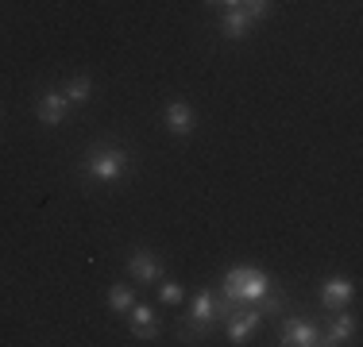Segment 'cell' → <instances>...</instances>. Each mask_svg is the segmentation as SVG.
<instances>
[{
  "instance_id": "9c48e42d",
  "label": "cell",
  "mask_w": 363,
  "mask_h": 347,
  "mask_svg": "<svg viewBox=\"0 0 363 347\" xmlns=\"http://www.w3.org/2000/svg\"><path fill=\"white\" fill-rule=\"evenodd\" d=\"M128 324H132L135 340H155V336H159V317H155V305H132V309H128Z\"/></svg>"
},
{
  "instance_id": "3957f363",
  "label": "cell",
  "mask_w": 363,
  "mask_h": 347,
  "mask_svg": "<svg viewBox=\"0 0 363 347\" xmlns=\"http://www.w3.org/2000/svg\"><path fill=\"white\" fill-rule=\"evenodd\" d=\"M213 301H217L213 290H197L194 293V301H189V309H186V320H182V336H186L189 343H197L213 324H217V320H213Z\"/></svg>"
},
{
  "instance_id": "9a60e30c",
  "label": "cell",
  "mask_w": 363,
  "mask_h": 347,
  "mask_svg": "<svg viewBox=\"0 0 363 347\" xmlns=\"http://www.w3.org/2000/svg\"><path fill=\"white\" fill-rule=\"evenodd\" d=\"M159 301H162V305H182V301H186V290H182L178 282H162Z\"/></svg>"
},
{
  "instance_id": "4fadbf2b",
  "label": "cell",
  "mask_w": 363,
  "mask_h": 347,
  "mask_svg": "<svg viewBox=\"0 0 363 347\" xmlns=\"http://www.w3.org/2000/svg\"><path fill=\"white\" fill-rule=\"evenodd\" d=\"M62 93H66V101H70V104H85L93 97V77H74Z\"/></svg>"
},
{
  "instance_id": "5bb4252c",
  "label": "cell",
  "mask_w": 363,
  "mask_h": 347,
  "mask_svg": "<svg viewBox=\"0 0 363 347\" xmlns=\"http://www.w3.org/2000/svg\"><path fill=\"white\" fill-rule=\"evenodd\" d=\"M132 305H135V297H132V290H128L124 282L108 290V309H112V312H120V317H124V312L132 309Z\"/></svg>"
},
{
  "instance_id": "2e32d148",
  "label": "cell",
  "mask_w": 363,
  "mask_h": 347,
  "mask_svg": "<svg viewBox=\"0 0 363 347\" xmlns=\"http://www.w3.org/2000/svg\"><path fill=\"white\" fill-rule=\"evenodd\" d=\"M240 8H244L252 20H263V16L271 12V0H240Z\"/></svg>"
},
{
  "instance_id": "8fae6325",
  "label": "cell",
  "mask_w": 363,
  "mask_h": 347,
  "mask_svg": "<svg viewBox=\"0 0 363 347\" xmlns=\"http://www.w3.org/2000/svg\"><path fill=\"white\" fill-rule=\"evenodd\" d=\"M167 127H170V135H189L194 132V108L186 101H174L167 108Z\"/></svg>"
},
{
  "instance_id": "6da1fadb",
  "label": "cell",
  "mask_w": 363,
  "mask_h": 347,
  "mask_svg": "<svg viewBox=\"0 0 363 347\" xmlns=\"http://www.w3.org/2000/svg\"><path fill=\"white\" fill-rule=\"evenodd\" d=\"M128 170H132V154L116 143L89 147V154H85V162H82V174L93 181H116V178H124Z\"/></svg>"
},
{
  "instance_id": "e0dca14e",
  "label": "cell",
  "mask_w": 363,
  "mask_h": 347,
  "mask_svg": "<svg viewBox=\"0 0 363 347\" xmlns=\"http://www.w3.org/2000/svg\"><path fill=\"white\" fill-rule=\"evenodd\" d=\"M209 4H220V8H240V0H209Z\"/></svg>"
},
{
  "instance_id": "277c9868",
  "label": "cell",
  "mask_w": 363,
  "mask_h": 347,
  "mask_svg": "<svg viewBox=\"0 0 363 347\" xmlns=\"http://www.w3.org/2000/svg\"><path fill=\"white\" fill-rule=\"evenodd\" d=\"M259 324H263V312H259V305L236 309L228 320H224V328H228V343H247L259 332Z\"/></svg>"
},
{
  "instance_id": "52a82bcc",
  "label": "cell",
  "mask_w": 363,
  "mask_h": 347,
  "mask_svg": "<svg viewBox=\"0 0 363 347\" xmlns=\"http://www.w3.org/2000/svg\"><path fill=\"white\" fill-rule=\"evenodd\" d=\"M352 297H356V285H352V278H328L321 285V305L325 309H348Z\"/></svg>"
},
{
  "instance_id": "5b68a950",
  "label": "cell",
  "mask_w": 363,
  "mask_h": 347,
  "mask_svg": "<svg viewBox=\"0 0 363 347\" xmlns=\"http://www.w3.org/2000/svg\"><path fill=\"white\" fill-rule=\"evenodd\" d=\"M279 343L282 347H317L321 343V328L309 324V320H286L279 328Z\"/></svg>"
},
{
  "instance_id": "30bf717a",
  "label": "cell",
  "mask_w": 363,
  "mask_h": 347,
  "mask_svg": "<svg viewBox=\"0 0 363 347\" xmlns=\"http://www.w3.org/2000/svg\"><path fill=\"white\" fill-rule=\"evenodd\" d=\"M340 312V309H336ZM356 340V317H348V312H340V317H333V324H328V332L321 336V343H333V347H340V343H352Z\"/></svg>"
},
{
  "instance_id": "7c38bea8",
  "label": "cell",
  "mask_w": 363,
  "mask_h": 347,
  "mask_svg": "<svg viewBox=\"0 0 363 347\" xmlns=\"http://www.w3.org/2000/svg\"><path fill=\"white\" fill-rule=\"evenodd\" d=\"M252 23H255V20L244 12V8H228V16H224V28H220V31L228 35V39H244V35L252 31Z\"/></svg>"
},
{
  "instance_id": "ba28073f",
  "label": "cell",
  "mask_w": 363,
  "mask_h": 347,
  "mask_svg": "<svg viewBox=\"0 0 363 347\" xmlns=\"http://www.w3.org/2000/svg\"><path fill=\"white\" fill-rule=\"evenodd\" d=\"M66 112H70V101H66V93H58V89H47L39 97V124H47V127H58L66 120Z\"/></svg>"
},
{
  "instance_id": "7a4b0ae2",
  "label": "cell",
  "mask_w": 363,
  "mask_h": 347,
  "mask_svg": "<svg viewBox=\"0 0 363 347\" xmlns=\"http://www.w3.org/2000/svg\"><path fill=\"white\" fill-rule=\"evenodd\" d=\"M267 290H271V278L259 271V266H232L220 282V293L240 301V305H255Z\"/></svg>"
},
{
  "instance_id": "8992f818",
  "label": "cell",
  "mask_w": 363,
  "mask_h": 347,
  "mask_svg": "<svg viewBox=\"0 0 363 347\" xmlns=\"http://www.w3.org/2000/svg\"><path fill=\"white\" fill-rule=\"evenodd\" d=\"M128 274H132L140 285H155L162 278V263L151 255V251H132V258H128Z\"/></svg>"
}]
</instances>
